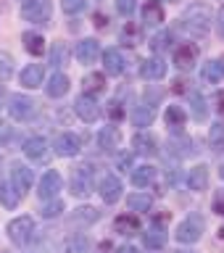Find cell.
Masks as SVG:
<instances>
[{
	"label": "cell",
	"mask_w": 224,
	"mask_h": 253,
	"mask_svg": "<svg viewBox=\"0 0 224 253\" xmlns=\"http://www.w3.org/2000/svg\"><path fill=\"white\" fill-rule=\"evenodd\" d=\"M214 19H217V13L211 11L209 3H201V0L190 3L185 11H182V27H187L193 35H206V32L211 29Z\"/></svg>",
	"instance_id": "cell-1"
},
{
	"label": "cell",
	"mask_w": 224,
	"mask_h": 253,
	"mask_svg": "<svg viewBox=\"0 0 224 253\" xmlns=\"http://www.w3.org/2000/svg\"><path fill=\"white\" fill-rule=\"evenodd\" d=\"M203 232H206V221H203L201 213H187V216L177 224L174 237H177V243H182V245H195L203 237Z\"/></svg>",
	"instance_id": "cell-2"
},
{
	"label": "cell",
	"mask_w": 224,
	"mask_h": 253,
	"mask_svg": "<svg viewBox=\"0 0 224 253\" xmlns=\"http://www.w3.org/2000/svg\"><path fill=\"white\" fill-rule=\"evenodd\" d=\"M69 187L77 198H85L92 193L95 187V166L92 164H77L71 169V177H69Z\"/></svg>",
	"instance_id": "cell-3"
},
{
	"label": "cell",
	"mask_w": 224,
	"mask_h": 253,
	"mask_svg": "<svg viewBox=\"0 0 224 253\" xmlns=\"http://www.w3.org/2000/svg\"><path fill=\"white\" fill-rule=\"evenodd\" d=\"M5 232H8V240L21 248V245H27L32 240V235H35V219L27 216V213H24V216H16V219L8 221Z\"/></svg>",
	"instance_id": "cell-4"
},
{
	"label": "cell",
	"mask_w": 224,
	"mask_h": 253,
	"mask_svg": "<svg viewBox=\"0 0 224 253\" xmlns=\"http://www.w3.org/2000/svg\"><path fill=\"white\" fill-rule=\"evenodd\" d=\"M8 114H11L13 122H32L37 116V103L29 98V95H11L8 100Z\"/></svg>",
	"instance_id": "cell-5"
},
{
	"label": "cell",
	"mask_w": 224,
	"mask_h": 253,
	"mask_svg": "<svg viewBox=\"0 0 224 253\" xmlns=\"http://www.w3.org/2000/svg\"><path fill=\"white\" fill-rule=\"evenodd\" d=\"M53 13L50 0H24L21 3V16L32 24H47Z\"/></svg>",
	"instance_id": "cell-6"
},
{
	"label": "cell",
	"mask_w": 224,
	"mask_h": 253,
	"mask_svg": "<svg viewBox=\"0 0 224 253\" xmlns=\"http://www.w3.org/2000/svg\"><path fill=\"white\" fill-rule=\"evenodd\" d=\"M61 187H63L61 174L55 169H47L43 177H40V182H37V198L40 201H53V198H58Z\"/></svg>",
	"instance_id": "cell-7"
},
{
	"label": "cell",
	"mask_w": 224,
	"mask_h": 253,
	"mask_svg": "<svg viewBox=\"0 0 224 253\" xmlns=\"http://www.w3.org/2000/svg\"><path fill=\"white\" fill-rule=\"evenodd\" d=\"M79 150H82V140H79L74 132H61V134H55V140H53V153L58 156V158H74V156H79Z\"/></svg>",
	"instance_id": "cell-8"
},
{
	"label": "cell",
	"mask_w": 224,
	"mask_h": 253,
	"mask_svg": "<svg viewBox=\"0 0 224 253\" xmlns=\"http://www.w3.org/2000/svg\"><path fill=\"white\" fill-rule=\"evenodd\" d=\"M74 114L82 119L85 124H95L100 119V114H103V108L98 106V100L92 98V95H79V98L74 100Z\"/></svg>",
	"instance_id": "cell-9"
},
{
	"label": "cell",
	"mask_w": 224,
	"mask_h": 253,
	"mask_svg": "<svg viewBox=\"0 0 224 253\" xmlns=\"http://www.w3.org/2000/svg\"><path fill=\"white\" fill-rule=\"evenodd\" d=\"M8 182H11L21 195H27L29 187H32V182H35V174H32V169L27 164L16 161V164H11V169H8Z\"/></svg>",
	"instance_id": "cell-10"
},
{
	"label": "cell",
	"mask_w": 224,
	"mask_h": 253,
	"mask_svg": "<svg viewBox=\"0 0 224 253\" xmlns=\"http://www.w3.org/2000/svg\"><path fill=\"white\" fill-rule=\"evenodd\" d=\"M100 42L95 37H82L77 42V47H74V58L82 63V66H90V63H95L100 58Z\"/></svg>",
	"instance_id": "cell-11"
},
{
	"label": "cell",
	"mask_w": 224,
	"mask_h": 253,
	"mask_svg": "<svg viewBox=\"0 0 224 253\" xmlns=\"http://www.w3.org/2000/svg\"><path fill=\"white\" fill-rule=\"evenodd\" d=\"M166 148H169V156L177 158V161H185V158L195 156V142H193V137H187V134H182V132L172 134L169 142H166Z\"/></svg>",
	"instance_id": "cell-12"
},
{
	"label": "cell",
	"mask_w": 224,
	"mask_h": 253,
	"mask_svg": "<svg viewBox=\"0 0 224 253\" xmlns=\"http://www.w3.org/2000/svg\"><path fill=\"white\" fill-rule=\"evenodd\" d=\"M122 179L116 177V174H106V177L100 179V185H98V193H100V201L106 203V206H114L116 201H122Z\"/></svg>",
	"instance_id": "cell-13"
},
{
	"label": "cell",
	"mask_w": 224,
	"mask_h": 253,
	"mask_svg": "<svg viewBox=\"0 0 224 253\" xmlns=\"http://www.w3.org/2000/svg\"><path fill=\"white\" fill-rule=\"evenodd\" d=\"M172 61H174V66H177L179 71H190V69H195V63H198V45H193V42L177 45V47H174Z\"/></svg>",
	"instance_id": "cell-14"
},
{
	"label": "cell",
	"mask_w": 224,
	"mask_h": 253,
	"mask_svg": "<svg viewBox=\"0 0 224 253\" xmlns=\"http://www.w3.org/2000/svg\"><path fill=\"white\" fill-rule=\"evenodd\" d=\"M132 153L134 156H142V158H153L158 153V140H156V134H150V132H137L132 137Z\"/></svg>",
	"instance_id": "cell-15"
},
{
	"label": "cell",
	"mask_w": 224,
	"mask_h": 253,
	"mask_svg": "<svg viewBox=\"0 0 224 253\" xmlns=\"http://www.w3.org/2000/svg\"><path fill=\"white\" fill-rule=\"evenodd\" d=\"M166 61L161 58V55H150V58H145L140 63V77L148 79V82H158V79L166 77Z\"/></svg>",
	"instance_id": "cell-16"
},
{
	"label": "cell",
	"mask_w": 224,
	"mask_h": 253,
	"mask_svg": "<svg viewBox=\"0 0 224 253\" xmlns=\"http://www.w3.org/2000/svg\"><path fill=\"white\" fill-rule=\"evenodd\" d=\"M185 185H187V190H193V193H206V190H209V166L198 164L193 169H187Z\"/></svg>",
	"instance_id": "cell-17"
},
{
	"label": "cell",
	"mask_w": 224,
	"mask_h": 253,
	"mask_svg": "<svg viewBox=\"0 0 224 253\" xmlns=\"http://www.w3.org/2000/svg\"><path fill=\"white\" fill-rule=\"evenodd\" d=\"M100 58H103V71H106L108 77H119V74H124L127 61H124L122 50H116V47H108V50H103V53H100Z\"/></svg>",
	"instance_id": "cell-18"
},
{
	"label": "cell",
	"mask_w": 224,
	"mask_h": 253,
	"mask_svg": "<svg viewBox=\"0 0 224 253\" xmlns=\"http://www.w3.org/2000/svg\"><path fill=\"white\" fill-rule=\"evenodd\" d=\"M201 79L206 84H219L224 82V55H217V58H209L201 69Z\"/></svg>",
	"instance_id": "cell-19"
},
{
	"label": "cell",
	"mask_w": 224,
	"mask_h": 253,
	"mask_svg": "<svg viewBox=\"0 0 224 253\" xmlns=\"http://www.w3.org/2000/svg\"><path fill=\"white\" fill-rule=\"evenodd\" d=\"M119 145H122V132H119L114 124L103 126V129L98 132V148L103 150V153H116Z\"/></svg>",
	"instance_id": "cell-20"
},
{
	"label": "cell",
	"mask_w": 224,
	"mask_h": 253,
	"mask_svg": "<svg viewBox=\"0 0 224 253\" xmlns=\"http://www.w3.org/2000/svg\"><path fill=\"white\" fill-rule=\"evenodd\" d=\"M47 148H50V142H47L45 137H40V134H35V137H29L27 142H24V156L29 158V161H45L47 158Z\"/></svg>",
	"instance_id": "cell-21"
},
{
	"label": "cell",
	"mask_w": 224,
	"mask_h": 253,
	"mask_svg": "<svg viewBox=\"0 0 224 253\" xmlns=\"http://www.w3.org/2000/svg\"><path fill=\"white\" fill-rule=\"evenodd\" d=\"M21 84L27 87V90H37V87H43V79H45V66L43 63H29V66L21 69Z\"/></svg>",
	"instance_id": "cell-22"
},
{
	"label": "cell",
	"mask_w": 224,
	"mask_h": 253,
	"mask_svg": "<svg viewBox=\"0 0 224 253\" xmlns=\"http://www.w3.org/2000/svg\"><path fill=\"white\" fill-rule=\"evenodd\" d=\"M156 177H158V169H156V166H150V164L132 166V171H130V179H132L134 187H148V185H153Z\"/></svg>",
	"instance_id": "cell-23"
},
{
	"label": "cell",
	"mask_w": 224,
	"mask_h": 253,
	"mask_svg": "<svg viewBox=\"0 0 224 253\" xmlns=\"http://www.w3.org/2000/svg\"><path fill=\"white\" fill-rule=\"evenodd\" d=\"M164 122H166V126H169L174 134H177V132L185 129V124H187V111L182 106H169L166 114H164Z\"/></svg>",
	"instance_id": "cell-24"
},
{
	"label": "cell",
	"mask_w": 224,
	"mask_h": 253,
	"mask_svg": "<svg viewBox=\"0 0 224 253\" xmlns=\"http://www.w3.org/2000/svg\"><path fill=\"white\" fill-rule=\"evenodd\" d=\"M69 87H71L69 77L63 74V71H55V74L50 77V82L45 84V92L50 95V98H63V95L69 92Z\"/></svg>",
	"instance_id": "cell-25"
},
{
	"label": "cell",
	"mask_w": 224,
	"mask_h": 253,
	"mask_svg": "<svg viewBox=\"0 0 224 253\" xmlns=\"http://www.w3.org/2000/svg\"><path fill=\"white\" fill-rule=\"evenodd\" d=\"M98 219H100V211L92 209V206H79V209L71 213V224H77V227H90Z\"/></svg>",
	"instance_id": "cell-26"
},
{
	"label": "cell",
	"mask_w": 224,
	"mask_h": 253,
	"mask_svg": "<svg viewBox=\"0 0 224 253\" xmlns=\"http://www.w3.org/2000/svg\"><path fill=\"white\" fill-rule=\"evenodd\" d=\"M127 209H130L132 213H148L150 209H153V198H150L148 193H130L127 195Z\"/></svg>",
	"instance_id": "cell-27"
},
{
	"label": "cell",
	"mask_w": 224,
	"mask_h": 253,
	"mask_svg": "<svg viewBox=\"0 0 224 253\" xmlns=\"http://www.w3.org/2000/svg\"><path fill=\"white\" fill-rule=\"evenodd\" d=\"M114 229L119 235H124V237H132V235H137L140 232V221H137V216L134 213H122V216H116V221H114Z\"/></svg>",
	"instance_id": "cell-28"
},
{
	"label": "cell",
	"mask_w": 224,
	"mask_h": 253,
	"mask_svg": "<svg viewBox=\"0 0 224 253\" xmlns=\"http://www.w3.org/2000/svg\"><path fill=\"white\" fill-rule=\"evenodd\" d=\"M142 245H145L148 251H161L164 245H166V232H164V227H150L145 235H142Z\"/></svg>",
	"instance_id": "cell-29"
},
{
	"label": "cell",
	"mask_w": 224,
	"mask_h": 253,
	"mask_svg": "<svg viewBox=\"0 0 224 253\" xmlns=\"http://www.w3.org/2000/svg\"><path fill=\"white\" fill-rule=\"evenodd\" d=\"M21 198H24V195L11 185V182H0V203H3L8 211H13L16 206L21 203Z\"/></svg>",
	"instance_id": "cell-30"
},
{
	"label": "cell",
	"mask_w": 224,
	"mask_h": 253,
	"mask_svg": "<svg viewBox=\"0 0 224 253\" xmlns=\"http://www.w3.org/2000/svg\"><path fill=\"white\" fill-rule=\"evenodd\" d=\"M130 119H132V124H134V126H140V129H142V126H150V124H153L156 111L142 103V106H134V108L130 111Z\"/></svg>",
	"instance_id": "cell-31"
},
{
	"label": "cell",
	"mask_w": 224,
	"mask_h": 253,
	"mask_svg": "<svg viewBox=\"0 0 224 253\" xmlns=\"http://www.w3.org/2000/svg\"><path fill=\"white\" fill-rule=\"evenodd\" d=\"M142 21L150 24V27H158V24L164 21V5L158 3V0H148V3L142 5Z\"/></svg>",
	"instance_id": "cell-32"
},
{
	"label": "cell",
	"mask_w": 224,
	"mask_h": 253,
	"mask_svg": "<svg viewBox=\"0 0 224 253\" xmlns=\"http://www.w3.org/2000/svg\"><path fill=\"white\" fill-rule=\"evenodd\" d=\"M142 42V24H134V21H127L122 27V45H130V47H137Z\"/></svg>",
	"instance_id": "cell-33"
},
{
	"label": "cell",
	"mask_w": 224,
	"mask_h": 253,
	"mask_svg": "<svg viewBox=\"0 0 224 253\" xmlns=\"http://www.w3.org/2000/svg\"><path fill=\"white\" fill-rule=\"evenodd\" d=\"M21 42H24V47H27V53H32V55H43L45 53V37L40 35V32H24Z\"/></svg>",
	"instance_id": "cell-34"
},
{
	"label": "cell",
	"mask_w": 224,
	"mask_h": 253,
	"mask_svg": "<svg viewBox=\"0 0 224 253\" xmlns=\"http://www.w3.org/2000/svg\"><path fill=\"white\" fill-rule=\"evenodd\" d=\"M82 90L85 95H100V92H106V74H87L82 79Z\"/></svg>",
	"instance_id": "cell-35"
},
{
	"label": "cell",
	"mask_w": 224,
	"mask_h": 253,
	"mask_svg": "<svg viewBox=\"0 0 224 253\" xmlns=\"http://www.w3.org/2000/svg\"><path fill=\"white\" fill-rule=\"evenodd\" d=\"M87 235H79V232H74V235H69L66 240H63V248H61V253H85L87 251Z\"/></svg>",
	"instance_id": "cell-36"
},
{
	"label": "cell",
	"mask_w": 224,
	"mask_h": 253,
	"mask_svg": "<svg viewBox=\"0 0 224 253\" xmlns=\"http://www.w3.org/2000/svg\"><path fill=\"white\" fill-rule=\"evenodd\" d=\"M63 211H66L63 201H61V198H53V201H43V211H40V216H43V219H55Z\"/></svg>",
	"instance_id": "cell-37"
},
{
	"label": "cell",
	"mask_w": 224,
	"mask_h": 253,
	"mask_svg": "<svg viewBox=\"0 0 224 253\" xmlns=\"http://www.w3.org/2000/svg\"><path fill=\"white\" fill-rule=\"evenodd\" d=\"M50 63H53L55 69H63L69 63V47L63 45V42H55L50 47Z\"/></svg>",
	"instance_id": "cell-38"
},
{
	"label": "cell",
	"mask_w": 224,
	"mask_h": 253,
	"mask_svg": "<svg viewBox=\"0 0 224 253\" xmlns=\"http://www.w3.org/2000/svg\"><path fill=\"white\" fill-rule=\"evenodd\" d=\"M209 145L214 150H224V122H214L209 129Z\"/></svg>",
	"instance_id": "cell-39"
},
{
	"label": "cell",
	"mask_w": 224,
	"mask_h": 253,
	"mask_svg": "<svg viewBox=\"0 0 224 253\" xmlns=\"http://www.w3.org/2000/svg\"><path fill=\"white\" fill-rule=\"evenodd\" d=\"M190 108H193V116L195 119H206V114H209V108H206V98L201 92H195V90H190Z\"/></svg>",
	"instance_id": "cell-40"
},
{
	"label": "cell",
	"mask_w": 224,
	"mask_h": 253,
	"mask_svg": "<svg viewBox=\"0 0 224 253\" xmlns=\"http://www.w3.org/2000/svg\"><path fill=\"white\" fill-rule=\"evenodd\" d=\"M13 74V58L11 53H0V82H5Z\"/></svg>",
	"instance_id": "cell-41"
},
{
	"label": "cell",
	"mask_w": 224,
	"mask_h": 253,
	"mask_svg": "<svg viewBox=\"0 0 224 253\" xmlns=\"http://www.w3.org/2000/svg\"><path fill=\"white\" fill-rule=\"evenodd\" d=\"M150 45H153V50H164V47L172 45V32H161V35H156L153 40H150Z\"/></svg>",
	"instance_id": "cell-42"
},
{
	"label": "cell",
	"mask_w": 224,
	"mask_h": 253,
	"mask_svg": "<svg viewBox=\"0 0 224 253\" xmlns=\"http://www.w3.org/2000/svg\"><path fill=\"white\" fill-rule=\"evenodd\" d=\"M132 164H134V153H119L116 156V169L119 171H132Z\"/></svg>",
	"instance_id": "cell-43"
},
{
	"label": "cell",
	"mask_w": 224,
	"mask_h": 253,
	"mask_svg": "<svg viewBox=\"0 0 224 253\" xmlns=\"http://www.w3.org/2000/svg\"><path fill=\"white\" fill-rule=\"evenodd\" d=\"M61 8H63V13L74 16L85 8V0H61Z\"/></svg>",
	"instance_id": "cell-44"
},
{
	"label": "cell",
	"mask_w": 224,
	"mask_h": 253,
	"mask_svg": "<svg viewBox=\"0 0 224 253\" xmlns=\"http://www.w3.org/2000/svg\"><path fill=\"white\" fill-rule=\"evenodd\" d=\"M11 137H13V126L8 122H0V148H8Z\"/></svg>",
	"instance_id": "cell-45"
},
{
	"label": "cell",
	"mask_w": 224,
	"mask_h": 253,
	"mask_svg": "<svg viewBox=\"0 0 224 253\" xmlns=\"http://www.w3.org/2000/svg\"><path fill=\"white\" fill-rule=\"evenodd\" d=\"M134 8H137V0H116V11L122 16H132Z\"/></svg>",
	"instance_id": "cell-46"
},
{
	"label": "cell",
	"mask_w": 224,
	"mask_h": 253,
	"mask_svg": "<svg viewBox=\"0 0 224 253\" xmlns=\"http://www.w3.org/2000/svg\"><path fill=\"white\" fill-rule=\"evenodd\" d=\"M106 111H108V116L114 119V122H119V119H124V116H127V111L122 108V103H119V100H111Z\"/></svg>",
	"instance_id": "cell-47"
},
{
	"label": "cell",
	"mask_w": 224,
	"mask_h": 253,
	"mask_svg": "<svg viewBox=\"0 0 224 253\" xmlns=\"http://www.w3.org/2000/svg\"><path fill=\"white\" fill-rule=\"evenodd\" d=\"M161 95H164L161 90H150V92L145 90V106H150V108H153V106H156V103H158V100H161Z\"/></svg>",
	"instance_id": "cell-48"
},
{
	"label": "cell",
	"mask_w": 224,
	"mask_h": 253,
	"mask_svg": "<svg viewBox=\"0 0 224 253\" xmlns=\"http://www.w3.org/2000/svg\"><path fill=\"white\" fill-rule=\"evenodd\" d=\"M214 211H217L219 216H224V190H219V193L214 195Z\"/></svg>",
	"instance_id": "cell-49"
},
{
	"label": "cell",
	"mask_w": 224,
	"mask_h": 253,
	"mask_svg": "<svg viewBox=\"0 0 224 253\" xmlns=\"http://www.w3.org/2000/svg\"><path fill=\"white\" fill-rule=\"evenodd\" d=\"M217 29H219V35H222V40H224V8H222V11H219V16H217Z\"/></svg>",
	"instance_id": "cell-50"
},
{
	"label": "cell",
	"mask_w": 224,
	"mask_h": 253,
	"mask_svg": "<svg viewBox=\"0 0 224 253\" xmlns=\"http://www.w3.org/2000/svg\"><path fill=\"white\" fill-rule=\"evenodd\" d=\"M106 24H108V19H106V16H100V13H95V27H106Z\"/></svg>",
	"instance_id": "cell-51"
},
{
	"label": "cell",
	"mask_w": 224,
	"mask_h": 253,
	"mask_svg": "<svg viewBox=\"0 0 224 253\" xmlns=\"http://www.w3.org/2000/svg\"><path fill=\"white\" fill-rule=\"evenodd\" d=\"M119 253H140V251L134 248V245H122V248H119Z\"/></svg>",
	"instance_id": "cell-52"
},
{
	"label": "cell",
	"mask_w": 224,
	"mask_h": 253,
	"mask_svg": "<svg viewBox=\"0 0 224 253\" xmlns=\"http://www.w3.org/2000/svg\"><path fill=\"white\" fill-rule=\"evenodd\" d=\"M3 100H5V84H0V106H3Z\"/></svg>",
	"instance_id": "cell-53"
},
{
	"label": "cell",
	"mask_w": 224,
	"mask_h": 253,
	"mask_svg": "<svg viewBox=\"0 0 224 253\" xmlns=\"http://www.w3.org/2000/svg\"><path fill=\"white\" fill-rule=\"evenodd\" d=\"M219 177L224 179V166H219Z\"/></svg>",
	"instance_id": "cell-54"
},
{
	"label": "cell",
	"mask_w": 224,
	"mask_h": 253,
	"mask_svg": "<svg viewBox=\"0 0 224 253\" xmlns=\"http://www.w3.org/2000/svg\"><path fill=\"white\" fill-rule=\"evenodd\" d=\"M174 253H195V251H174Z\"/></svg>",
	"instance_id": "cell-55"
},
{
	"label": "cell",
	"mask_w": 224,
	"mask_h": 253,
	"mask_svg": "<svg viewBox=\"0 0 224 253\" xmlns=\"http://www.w3.org/2000/svg\"><path fill=\"white\" fill-rule=\"evenodd\" d=\"M222 237H224V227H222Z\"/></svg>",
	"instance_id": "cell-56"
},
{
	"label": "cell",
	"mask_w": 224,
	"mask_h": 253,
	"mask_svg": "<svg viewBox=\"0 0 224 253\" xmlns=\"http://www.w3.org/2000/svg\"><path fill=\"white\" fill-rule=\"evenodd\" d=\"M169 3H174V0H169Z\"/></svg>",
	"instance_id": "cell-57"
}]
</instances>
